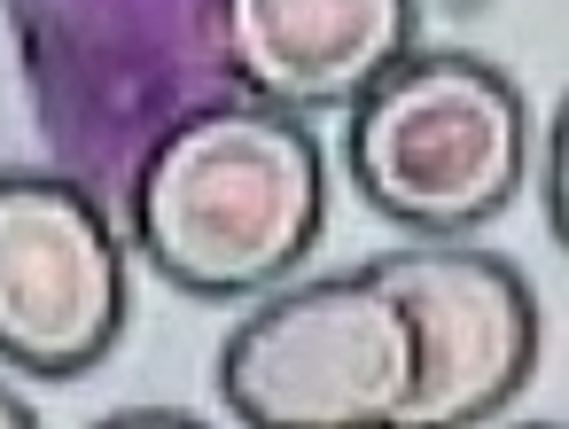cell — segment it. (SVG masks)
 Wrapping results in <instances>:
<instances>
[{
    "mask_svg": "<svg viewBox=\"0 0 569 429\" xmlns=\"http://www.w3.org/2000/svg\"><path fill=\"white\" fill-rule=\"evenodd\" d=\"M40 421V406L24 398V390H9V382H0V429H32Z\"/></svg>",
    "mask_w": 569,
    "mask_h": 429,
    "instance_id": "cell-9",
    "label": "cell"
},
{
    "mask_svg": "<svg viewBox=\"0 0 569 429\" xmlns=\"http://www.w3.org/2000/svg\"><path fill=\"white\" fill-rule=\"evenodd\" d=\"M367 273L413 328V390L398 429H468L522 398L538 367V297L507 258L468 250L460 235H421L413 250L367 258Z\"/></svg>",
    "mask_w": 569,
    "mask_h": 429,
    "instance_id": "cell-6",
    "label": "cell"
},
{
    "mask_svg": "<svg viewBox=\"0 0 569 429\" xmlns=\"http://www.w3.org/2000/svg\"><path fill=\"white\" fill-rule=\"evenodd\" d=\"M406 390L413 328L367 266L273 281L219 343V406L250 429H398Z\"/></svg>",
    "mask_w": 569,
    "mask_h": 429,
    "instance_id": "cell-4",
    "label": "cell"
},
{
    "mask_svg": "<svg viewBox=\"0 0 569 429\" xmlns=\"http://www.w3.org/2000/svg\"><path fill=\"white\" fill-rule=\"evenodd\" d=\"M343 118V172L359 203L406 235L491 227L515 211L538 149L522 87L460 48H406Z\"/></svg>",
    "mask_w": 569,
    "mask_h": 429,
    "instance_id": "cell-3",
    "label": "cell"
},
{
    "mask_svg": "<svg viewBox=\"0 0 569 429\" xmlns=\"http://www.w3.org/2000/svg\"><path fill=\"white\" fill-rule=\"evenodd\" d=\"M110 421H157V429H188L196 413H188V406H118Z\"/></svg>",
    "mask_w": 569,
    "mask_h": 429,
    "instance_id": "cell-8",
    "label": "cell"
},
{
    "mask_svg": "<svg viewBox=\"0 0 569 429\" xmlns=\"http://www.w3.org/2000/svg\"><path fill=\"white\" fill-rule=\"evenodd\" d=\"M234 94L289 118L351 110L413 40L421 0H219Z\"/></svg>",
    "mask_w": 569,
    "mask_h": 429,
    "instance_id": "cell-7",
    "label": "cell"
},
{
    "mask_svg": "<svg viewBox=\"0 0 569 429\" xmlns=\"http://www.w3.org/2000/svg\"><path fill=\"white\" fill-rule=\"evenodd\" d=\"M328 227V149L273 102L188 110L126 180V235L157 281L203 305L266 297Z\"/></svg>",
    "mask_w": 569,
    "mask_h": 429,
    "instance_id": "cell-1",
    "label": "cell"
},
{
    "mask_svg": "<svg viewBox=\"0 0 569 429\" xmlns=\"http://www.w3.org/2000/svg\"><path fill=\"white\" fill-rule=\"evenodd\" d=\"M126 328V235L71 172L0 164V367L79 382Z\"/></svg>",
    "mask_w": 569,
    "mask_h": 429,
    "instance_id": "cell-5",
    "label": "cell"
},
{
    "mask_svg": "<svg viewBox=\"0 0 569 429\" xmlns=\"http://www.w3.org/2000/svg\"><path fill=\"white\" fill-rule=\"evenodd\" d=\"M32 118L71 180L126 196L133 164L211 102H234L219 0H0Z\"/></svg>",
    "mask_w": 569,
    "mask_h": 429,
    "instance_id": "cell-2",
    "label": "cell"
}]
</instances>
